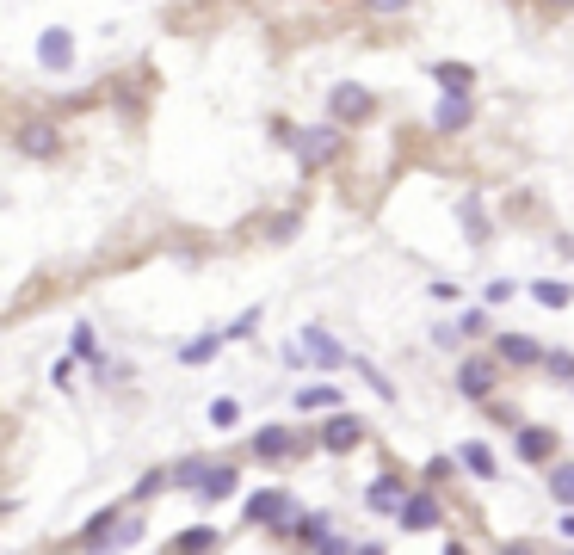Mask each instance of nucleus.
<instances>
[{
  "label": "nucleus",
  "mask_w": 574,
  "mask_h": 555,
  "mask_svg": "<svg viewBox=\"0 0 574 555\" xmlns=\"http://www.w3.org/2000/svg\"><path fill=\"white\" fill-rule=\"evenodd\" d=\"M340 155H346L340 124H309V130L297 136V161H303V167H334Z\"/></svg>",
  "instance_id": "obj_1"
},
{
  "label": "nucleus",
  "mask_w": 574,
  "mask_h": 555,
  "mask_svg": "<svg viewBox=\"0 0 574 555\" xmlns=\"http://www.w3.org/2000/svg\"><path fill=\"white\" fill-rule=\"evenodd\" d=\"M358 444H365V420L346 414V401H340V407H328V426H321V451L346 457V451H358Z\"/></svg>",
  "instance_id": "obj_2"
},
{
  "label": "nucleus",
  "mask_w": 574,
  "mask_h": 555,
  "mask_svg": "<svg viewBox=\"0 0 574 555\" xmlns=\"http://www.w3.org/2000/svg\"><path fill=\"white\" fill-rule=\"evenodd\" d=\"M13 148H19V155H31V161H50V155H62V130L50 118H25L13 130Z\"/></svg>",
  "instance_id": "obj_3"
},
{
  "label": "nucleus",
  "mask_w": 574,
  "mask_h": 555,
  "mask_svg": "<svg viewBox=\"0 0 574 555\" xmlns=\"http://www.w3.org/2000/svg\"><path fill=\"white\" fill-rule=\"evenodd\" d=\"M291 512H297V500L284 494V488H266V494H247V525H272V531H284L291 525Z\"/></svg>",
  "instance_id": "obj_4"
},
{
  "label": "nucleus",
  "mask_w": 574,
  "mask_h": 555,
  "mask_svg": "<svg viewBox=\"0 0 574 555\" xmlns=\"http://www.w3.org/2000/svg\"><path fill=\"white\" fill-rule=\"evenodd\" d=\"M371 105H377V99L358 87V81H340V87L328 93V118H334V124H365V118H371Z\"/></svg>",
  "instance_id": "obj_5"
},
{
  "label": "nucleus",
  "mask_w": 574,
  "mask_h": 555,
  "mask_svg": "<svg viewBox=\"0 0 574 555\" xmlns=\"http://www.w3.org/2000/svg\"><path fill=\"white\" fill-rule=\"evenodd\" d=\"M389 518H396L402 531H433L445 512H439V500H433V494L420 488V494H402V500H396V512H389Z\"/></svg>",
  "instance_id": "obj_6"
},
{
  "label": "nucleus",
  "mask_w": 574,
  "mask_h": 555,
  "mask_svg": "<svg viewBox=\"0 0 574 555\" xmlns=\"http://www.w3.org/2000/svg\"><path fill=\"white\" fill-rule=\"evenodd\" d=\"M494 377H500L494 358H463V364H457V395L488 401V395H494Z\"/></svg>",
  "instance_id": "obj_7"
},
{
  "label": "nucleus",
  "mask_w": 574,
  "mask_h": 555,
  "mask_svg": "<svg viewBox=\"0 0 574 555\" xmlns=\"http://www.w3.org/2000/svg\"><path fill=\"white\" fill-rule=\"evenodd\" d=\"M38 62H44L50 74H62V68H75V37H68L62 25H50V31L38 37Z\"/></svg>",
  "instance_id": "obj_8"
},
{
  "label": "nucleus",
  "mask_w": 574,
  "mask_h": 555,
  "mask_svg": "<svg viewBox=\"0 0 574 555\" xmlns=\"http://www.w3.org/2000/svg\"><path fill=\"white\" fill-rule=\"evenodd\" d=\"M291 451H297V432H291V426H260V432H254V457H260V463H284Z\"/></svg>",
  "instance_id": "obj_9"
},
{
  "label": "nucleus",
  "mask_w": 574,
  "mask_h": 555,
  "mask_svg": "<svg viewBox=\"0 0 574 555\" xmlns=\"http://www.w3.org/2000/svg\"><path fill=\"white\" fill-rule=\"evenodd\" d=\"M470 118H476L470 93H445V99H439V111H433V130H445V136H451V130H463Z\"/></svg>",
  "instance_id": "obj_10"
},
{
  "label": "nucleus",
  "mask_w": 574,
  "mask_h": 555,
  "mask_svg": "<svg viewBox=\"0 0 574 555\" xmlns=\"http://www.w3.org/2000/svg\"><path fill=\"white\" fill-rule=\"evenodd\" d=\"M192 488H198V500L210 506V500H229L235 494V469L229 463H217V469H198V481H192Z\"/></svg>",
  "instance_id": "obj_11"
},
{
  "label": "nucleus",
  "mask_w": 574,
  "mask_h": 555,
  "mask_svg": "<svg viewBox=\"0 0 574 555\" xmlns=\"http://www.w3.org/2000/svg\"><path fill=\"white\" fill-rule=\"evenodd\" d=\"M303 352H309V358H321V364H352V358H346V346L334 340L328 327H303Z\"/></svg>",
  "instance_id": "obj_12"
},
{
  "label": "nucleus",
  "mask_w": 574,
  "mask_h": 555,
  "mask_svg": "<svg viewBox=\"0 0 574 555\" xmlns=\"http://www.w3.org/2000/svg\"><path fill=\"white\" fill-rule=\"evenodd\" d=\"M537 340H525V333H494V358L500 364H537Z\"/></svg>",
  "instance_id": "obj_13"
},
{
  "label": "nucleus",
  "mask_w": 574,
  "mask_h": 555,
  "mask_svg": "<svg viewBox=\"0 0 574 555\" xmlns=\"http://www.w3.org/2000/svg\"><path fill=\"white\" fill-rule=\"evenodd\" d=\"M402 494H408V488H402V475L389 469V475H377L371 488H365V506H371V512H396V500H402Z\"/></svg>",
  "instance_id": "obj_14"
},
{
  "label": "nucleus",
  "mask_w": 574,
  "mask_h": 555,
  "mask_svg": "<svg viewBox=\"0 0 574 555\" xmlns=\"http://www.w3.org/2000/svg\"><path fill=\"white\" fill-rule=\"evenodd\" d=\"M519 457H525V463L556 457V432H544V426H519Z\"/></svg>",
  "instance_id": "obj_15"
},
{
  "label": "nucleus",
  "mask_w": 574,
  "mask_h": 555,
  "mask_svg": "<svg viewBox=\"0 0 574 555\" xmlns=\"http://www.w3.org/2000/svg\"><path fill=\"white\" fill-rule=\"evenodd\" d=\"M433 81H439L445 93H470L476 68H470V62H433Z\"/></svg>",
  "instance_id": "obj_16"
},
{
  "label": "nucleus",
  "mask_w": 574,
  "mask_h": 555,
  "mask_svg": "<svg viewBox=\"0 0 574 555\" xmlns=\"http://www.w3.org/2000/svg\"><path fill=\"white\" fill-rule=\"evenodd\" d=\"M457 463H463V469H470L476 481H488V475L500 469V463H494V451H488V444H476V438H470V444H463V451H457Z\"/></svg>",
  "instance_id": "obj_17"
},
{
  "label": "nucleus",
  "mask_w": 574,
  "mask_h": 555,
  "mask_svg": "<svg viewBox=\"0 0 574 555\" xmlns=\"http://www.w3.org/2000/svg\"><path fill=\"white\" fill-rule=\"evenodd\" d=\"M531 296H537L544 309H568V303H574V290H568L562 278H537V284H531Z\"/></svg>",
  "instance_id": "obj_18"
},
{
  "label": "nucleus",
  "mask_w": 574,
  "mask_h": 555,
  "mask_svg": "<svg viewBox=\"0 0 574 555\" xmlns=\"http://www.w3.org/2000/svg\"><path fill=\"white\" fill-rule=\"evenodd\" d=\"M284 531H291V537H303V543L315 549L321 537H328V512H309V518H291V525H284Z\"/></svg>",
  "instance_id": "obj_19"
},
{
  "label": "nucleus",
  "mask_w": 574,
  "mask_h": 555,
  "mask_svg": "<svg viewBox=\"0 0 574 555\" xmlns=\"http://www.w3.org/2000/svg\"><path fill=\"white\" fill-rule=\"evenodd\" d=\"M217 352H223V333H198V340H192L186 352H179V364H210Z\"/></svg>",
  "instance_id": "obj_20"
},
{
  "label": "nucleus",
  "mask_w": 574,
  "mask_h": 555,
  "mask_svg": "<svg viewBox=\"0 0 574 555\" xmlns=\"http://www.w3.org/2000/svg\"><path fill=\"white\" fill-rule=\"evenodd\" d=\"M297 407H303V414H309V407H321V414H328V407H340V389L315 383V389H303V395H297Z\"/></svg>",
  "instance_id": "obj_21"
},
{
  "label": "nucleus",
  "mask_w": 574,
  "mask_h": 555,
  "mask_svg": "<svg viewBox=\"0 0 574 555\" xmlns=\"http://www.w3.org/2000/svg\"><path fill=\"white\" fill-rule=\"evenodd\" d=\"M537 364H544L556 383H574V352H537Z\"/></svg>",
  "instance_id": "obj_22"
},
{
  "label": "nucleus",
  "mask_w": 574,
  "mask_h": 555,
  "mask_svg": "<svg viewBox=\"0 0 574 555\" xmlns=\"http://www.w3.org/2000/svg\"><path fill=\"white\" fill-rule=\"evenodd\" d=\"M550 494H556L562 506H574V463H556V469H550Z\"/></svg>",
  "instance_id": "obj_23"
},
{
  "label": "nucleus",
  "mask_w": 574,
  "mask_h": 555,
  "mask_svg": "<svg viewBox=\"0 0 574 555\" xmlns=\"http://www.w3.org/2000/svg\"><path fill=\"white\" fill-rule=\"evenodd\" d=\"M173 549H217V531H210V525H192V531L173 537Z\"/></svg>",
  "instance_id": "obj_24"
},
{
  "label": "nucleus",
  "mask_w": 574,
  "mask_h": 555,
  "mask_svg": "<svg viewBox=\"0 0 574 555\" xmlns=\"http://www.w3.org/2000/svg\"><path fill=\"white\" fill-rule=\"evenodd\" d=\"M235 420H241V407H235L229 395H223V401H210V426H217V432H229Z\"/></svg>",
  "instance_id": "obj_25"
},
{
  "label": "nucleus",
  "mask_w": 574,
  "mask_h": 555,
  "mask_svg": "<svg viewBox=\"0 0 574 555\" xmlns=\"http://www.w3.org/2000/svg\"><path fill=\"white\" fill-rule=\"evenodd\" d=\"M112 531H118V518H112V512H99V518H93V525H87L81 537H87V543H105V537H112Z\"/></svg>",
  "instance_id": "obj_26"
},
{
  "label": "nucleus",
  "mask_w": 574,
  "mask_h": 555,
  "mask_svg": "<svg viewBox=\"0 0 574 555\" xmlns=\"http://www.w3.org/2000/svg\"><path fill=\"white\" fill-rule=\"evenodd\" d=\"M365 13L371 19H396V13H408V0H365Z\"/></svg>",
  "instance_id": "obj_27"
},
{
  "label": "nucleus",
  "mask_w": 574,
  "mask_h": 555,
  "mask_svg": "<svg viewBox=\"0 0 574 555\" xmlns=\"http://www.w3.org/2000/svg\"><path fill=\"white\" fill-rule=\"evenodd\" d=\"M457 333H470V340H476V333H488V309H470V315L457 321Z\"/></svg>",
  "instance_id": "obj_28"
},
{
  "label": "nucleus",
  "mask_w": 574,
  "mask_h": 555,
  "mask_svg": "<svg viewBox=\"0 0 574 555\" xmlns=\"http://www.w3.org/2000/svg\"><path fill=\"white\" fill-rule=\"evenodd\" d=\"M254 321H260V309H247V315H235V321H229V340H247V333H254Z\"/></svg>",
  "instance_id": "obj_29"
},
{
  "label": "nucleus",
  "mask_w": 574,
  "mask_h": 555,
  "mask_svg": "<svg viewBox=\"0 0 574 555\" xmlns=\"http://www.w3.org/2000/svg\"><path fill=\"white\" fill-rule=\"evenodd\" d=\"M75 352H81V358H99V352H93V327H75Z\"/></svg>",
  "instance_id": "obj_30"
},
{
  "label": "nucleus",
  "mask_w": 574,
  "mask_h": 555,
  "mask_svg": "<svg viewBox=\"0 0 574 555\" xmlns=\"http://www.w3.org/2000/svg\"><path fill=\"white\" fill-rule=\"evenodd\" d=\"M556 7H574V0H556Z\"/></svg>",
  "instance_id": "obj_31"
}]
</instances>
